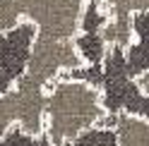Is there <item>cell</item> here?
Returning <instances> with one entry per match:
<instances>
[{"mask_svg": "<svg viewBox=\"0 0 149 146\" xmlns=\"http://www.w3.org/2000/svg\"><path fill=\"white\" fill-rule=\"evenodd\" d=\"M101 117H106V113L101 108L99 89L68 79L51 81L43 108V136L51 146L72 144L84 132L94 129Z\"/></svg>", "mask_w": 149, "mask_h": 146, "instance_id": "1", "label": "cell"}, {"mask_svg": "<svg viewBox=\"0 0 149 146\" xmlns=\"http://www.w3.org/2000/svg\"><path fill=\"white\" fill-rule=\"evenodd\" d=\"M36 29L29 22H19L10 31L0 34V98L12 94V81L19 84L29 67Z\"/></svg>", "mask_w": 149, "mask_h": 146, "instance_id": "2", "label": "cell"}, {"mask_svg": "<svg viewBox=\"0 0 149 146\" xmlns=\"http://www.w3.org/2000/svg\"><path fill=\"white\" fill-rule=\"evenodd\" d=\"M116 141L118 146H147L149 127L147 120H137L130 115H116Z\"/></svg>", "mask_w": 149, "mask_h": 146, "instance_id": "3", "label": "cell"}, {"mask_svg": "<svg viewBox=\"0 0 149 146\" xmlns=\"http://www.w3.org/2000/svg\"><path fill=\"white\" fill-rule=\"evenodd\" d=\"M89 3H91V0H89Z\"/></svg>", "mask_w": 149, "mask_h": 146, "instance_id": "4", "label": "cell"}]
</instances>
